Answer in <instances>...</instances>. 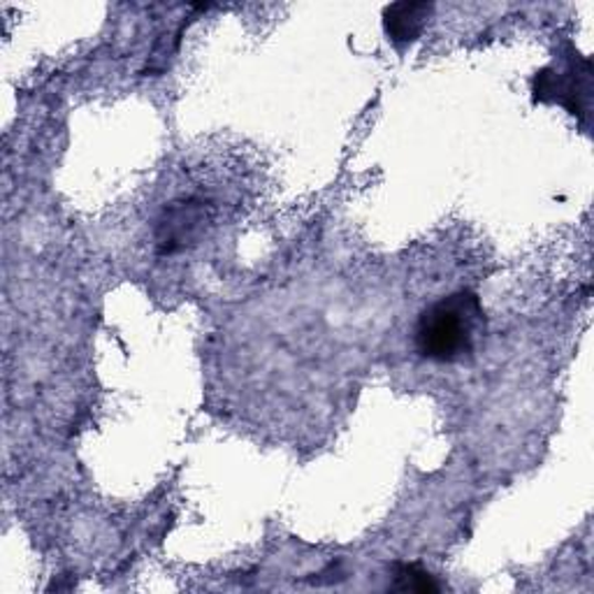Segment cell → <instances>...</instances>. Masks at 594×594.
Instances as JSON below:
<instances>
[{"label": "cell", "mask_w": 594, "mask_h": 594, "mask_svg": "<svg viewBox=\"0 0 594 594\" xmlns=\"http://www.w3.org/2000/svg\"><path fill=\"white\" fill-rule=\"evenodd\" d=\"M433 6L427 3H395L386 8L384 12V23L386 33L395 44H409L414 42L420 33L427 17H430Z\"/></svg>", "instance_id": "obj_2"}, {"label": "cell", "mask_w": 594, "mask_h": 594, "mask_svg": "<svg viewBox=\"0 0 594 594\" xmlns=\"http://www.w3.org/2000/svg\"><path fill=\"white\" fill-rule=\"evenodd\" d=\"M486 335V312L477 293H450L425 306L416 323V348L427 361L462 363Z\"/></svg>", "instance_id": "obj_1"}, {"label": "cell", "mask_w": 594, "mask_h": 594, "mask_svg": "<svg viewBox=\"0 0 594 594\" xmlns=\"http://www.w3.org/2000/svg\"><path fill=\"white\" fill-rule=\"evenodd\" d=\"M393 587L402 592H437L439 590L433 576L423 572V569L416 564H399Z\"/></svg>", "instance_id": "obj_3"}]
</instances>
